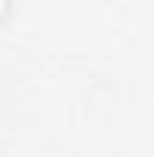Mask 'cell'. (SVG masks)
<instances>
[{
    "instance_id": "obj_1",
    "label": "cell",
    "mask_w": 154,
    "mask_h": 157,
    "mask_svg": "<svg viewBox=\"0 0 154 157\" xmlns=\"http://www.w3.org/2000/svg\"><path fill=\"white\" fill-rule=\"evenodd\" d=\"M9 3H12V0H0V21L9 15Z\"/></svg>"
}]
</instances>
